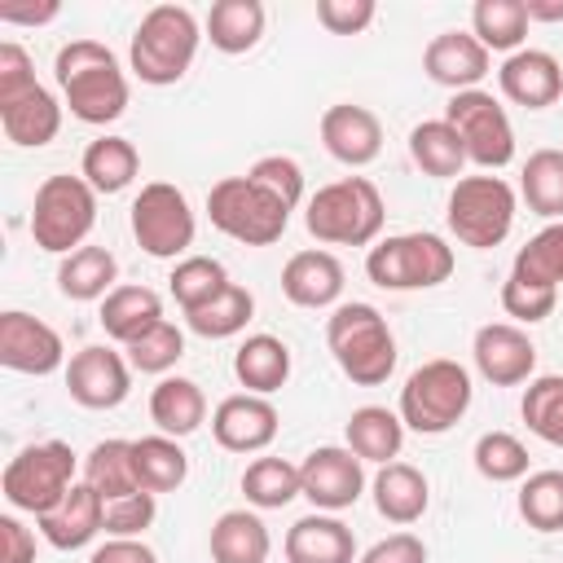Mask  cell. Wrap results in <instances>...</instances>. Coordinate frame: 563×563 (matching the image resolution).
<instances>
[{"mask_svg":"<svg viewBox=\"0 0 563 563\" xmlns=\"http://www.w3.org/2000/svg\"><path fill=\"white\" fill-rule=\"evenodd\" d=\"M62 361H66V347H62V334L48 321H40L31 312H18V308L0 312V365L44 378V374L62 369Z\"/></svg>","mask_w":563,"mask_h":563,"instance_id":"14","label":"cell"},{"mask_svg":"<svg viewBox=\"0 0 563 563\" xmlns=\"http://www.w3.org/2000/svg\"><path fill=\"white\" fill-rule=\"evenodd\" d=\"M475 369L493 383V387H519V383H532V369H537V347L532 339L510 325V321H488L475 330Z\"/></svg>","mask_w":563,"mask_h":563,"instance_id":"17","label":"cell"},{"mask_svg":"<svg viewBox=\"0 0 563 563\" xmlns=\"http://www.w3.org/2000/svg\"><path fill=\"white\" fill-rule=\"evenodd\" d=\"M40 532L57 550H79L97 532H106V501L88 484H75L48 515H40Z\"/></svg>","mask_w":563,"mask_h":563,"instance_id":"21","label":"cell"},{"mask_svg":"<svg viewBox=\"0 0 563 563\" xmlns=\"http://www.w3.org/2000/svg\"><path fill=\"white\" fill-rule=\"evenodd\" d=\"M97 224V189L84 176H48L31 202V238L40 251L70 255Z\"/></svg>","mask_w":563,"mask_h":563,"instance_id":"7","label":"cell"},{"mask_svg":"<svg viewBox=\"0 0 563 563\" xmlns=\"http://www.w3.org/2000/svg\"><path fill=\"white\" fill-rule=\"evenodd\" d=\"M88 563H158V554L150 545H141L136 537H110L106 545L92 550Z\"/></svg>","mask_w":563,"mask_h":563,"instance_id":"54","label":"cell"},{"mask_svg":"<svg viewBox=\"0 0 563 563\" xmlns=\"http://www.w3.org/2000/svg\"><path fill=\"white\" fill-rule=\"evenodd\" d=\"M356 563H427V545L413 532H391V537L374 541Z\"/></svg>","mask_w":563,"mask_h":563,"instance_id":"52","label":"cell"},{"mask_svg":"<svg viewBox=\"0 0 563 563\" xmlns=\"http://www.w3.org/2000/svg\"><path fill=\"white\" fill-rule=\"evenodd\" d=\"M510 273L523 277V282H532V286L559 290V282H563V220H554L541 233H532L515 251V268Z\"/></svg>","mask_w":563,"mask_h":563,"instance_id":"41","label":"cell"},{"mask_svg":"<svg viewBox=\"0 0 563 563\" xmlns=\"http://www.w3.org/2000/svg\"><path fill=\"white\" fill-rule=\"evenodd\" d=\"M84 484L101 501H119L128 493H141L136 462H132V440H101V444H92V453L84 457Z\"/></svg>","mask_w":563,"mask_h":563,"instance_id":"33","label":"cell"},{"mask_svg":"<svg viewBox=\"0 0 563 563\" xmlns=\"http://www.w3.org/2000/svg\"><path fill=\"white\" fill-rule=\"evenodd\" d=\"M268 550L273 537L251 510H224L211 523V563H268Z\"/></svg>","mask_w":563,"mask_h":563,"instance_id":"28","label":"cell"},{"mask_svg":"<svg viewBox=\"0 0 563 563\" xmlns=\"http://www.w3.org/2000/svg\"><path fill=\"white\" fill-rule=\"evenodd\" d=\"M286 559L290 563H356V537L334 515H303L286 532Z\"/></svg>","mask_w":563,"mask_h":563,"instance_id":"23","label":"cell"},{"mask_svg":"<svg viewBox=\"0 0 563 563\" xmlns=\"http://www.w3.org/2000/svg\"><path fill=\"white\" fill-rule=\"evenodd\" d=\"M277 409L268 396H255V391H238V396H224L211 413V435L220 449L229 453H260L277 440Z\"/></svg>","mask_w":563,"mask_h":563,"instance_id":"16","label":"cell"},{"mask_svg":"<svg viewBox=\"0 0 563 563\" xmlns=\"http://www.w3.org/2000/svg\"><path fill=\"white\" fill-rule=\"evenodd\" d=\"M321 145L330 150V158H339L347 167H365L383 150V123L369 106L339 101L321 114Z\"/></svg>","mask_w":563,"mask_h":563,"instance_id":"19","label":"cell"},{"mask_svg":"<svg viewBox=\"0 0 563 563\" xmlns=\"http://www.w3.org/2000/svg\"><path fill=\"white\" fill-rule=\"evenodd\" d=\"M264 35V4L260 0H216L207 13V40L220 53H246Z\"/></svg>","mask_w":563,"mask_h":563,"instance_id":"34","label":"cell"},{"mask_svg":"<svg viewBox=\"0 0 563 563\" xmlns=\"http://www.w3.org/2000/svg\"><path fill=\"white\" fill-rule=\"evenodd\" d=\"M0 128L13 145L40 150L62 132V106L44 84H35L31 92H22L13 101H0Z\"/></svg>","mask_w":563,"mask_h":563,"instance_id":"24","label":"cell"},{"mask_svg":"<svg viewBox=\"0 0 563 563\" xmlns=\"http://www.w3.org/2000/svg\"><path fill=\"white\" fill-rule=\"evenodd\" d=\"M4 501L13 510H26V515H48L70 488H75V453L70 444L62 440H44V444H31L22 449L9 466H4Z\"/></svg>","mask_w":563,"mask_h":563,"instance_id":"10","label":"cell"},{"mask_svg":"<svg viewBox=\"0 0 563 563\" xmlns=\"http://www.w3.org/2000/svg\"><path fill=\"white\" fill-rule=\"evenodd\" d=\"M303 224L330 246H369L383 233V194L365 176H343L308 198Z\"/></svg>","mask_w":563,"mask_h":563,"instance_id":"3","label":"cell"},{"mask_svg":"<svg viewBox=\"0 0 563 563\" xmlns=\"http://www.w3.org/2000/svg\"><path fill=\"white\" fill-rule=\"evenodd\" d=\"M365 273L383 290H427L453 277V246L440 233H391L369 246Z\"/></svg>","mask_w":563,"mask_h":563,"instance_id":"8","label":"cell"},{"mask_svg":"<svg viewBox=\"0 0 563 563\" xmlns=\"http://www.w3.org/2000/svg\"><path fill=\"white\" fill-rule=\"evenodd\" d=\"M233 374L246 391L268 396V391L286 387V378H290V347L277 334H251L233 352Z\"/></svg>","mask_w":563,"mask_h":563,"instance_id":"30","label":"cell"},{"mask_svg":"<svg viewBox=\"0 0 563 563\" xmlns=\"http://www.w3.org/2000/svg\"><path fill=\"white\" fill-rule=\"evenodd\" d=\"M66 391L84 409H114L132 391V365L114 347H84L66 365Z\"/></svg>","mask_w":563,"mask_h":563,"instance_id":"15","label":"cell"},{"mask_svg":"<svg viewBox=\"0 0 563 563\" xmlns=\"http://www.w3.org/2000/svg\"><path fill=\"white\" fill-rule=\"evenodd\" d=\"M528 22H563V0H523Z\"/></svg>","mask_w":563,"mask_h":563,"instance_id":"56","label":"cell"},{"mask_svg":"<svg viewBox=\"0 0 563 563\" xmlns=\"http://www.w3.org/2000/svg\"><path fill=\"white\" fill-rule=\"evenodd\" d=\"M444 220L462 246L475 251L501 246L506 233L515 229V189L501 176H462L449 194Z\"/></svg>","mask_w":563,"mask_h":563,"instance_id":"9","label":"cell"},{"mask_svg":"<svg viewBox=\"0 0 563 563\" xmlns=\"http://www.w3.org/2000/svg\"><path fill=\"white\" fill-rule=\"evenodd\" d=\"M0 563H35V537L13 515H0Z\"/></svg>","mask_w":563,"mask_h":563,"instance_id":"53","label":"cell"},{"mask_svg":"<svg viewBox=\"0 0 563 563\" xmlns=\"http://www.w3.org/2000/svg\"><path fill=\"white\" fill-rule=\"evenodd\" d=\"M180 356H185V334H180L167 317L154 321L145 334H136V339L128 343V365L141 369V374H167Z\"/></svg>","mask_w":563,"mask_h":563,"instance_id":"46","label":"cell"},{"mask_svg":"<svg viewBox=\"0 0 563 563\" xmlns=\"http://www.w3.org/2000/svg\"><path fill=\"white\" fill-rule=\"evenodd\" d=\"M114 277H119V260L106 251V246H79L70 255H62V268H57V286L66 299H106L114 290Z\"/></svg>","mask_w":563,"mask_h":563,"instance_id":"32","label":"cell"},{"mask_svg":"<svg viewBox=\"0 0 563 563\" xmlns=\"http://www.w3.org/2000/svg\"><path fill=\"white\" fill-rule=\"evenodd\" d=\"M194 211L189 198L167 185V180H150L141 185V194L132 198V238L141 242L145 255L154 260H176L194 246Z\"/></svg>","mask_w":563,"mask_h":563,"instance_id":"12","label":"cell"},{"mask_svg":"<svg viewBox=\"0 0 563 563\" xmlns=\"http://www.w3.org/2000/svg\"><path fill=\"white\" fill-rule=\"evenodd\" d=\"M282 295L295 308H330L343 295V264L330 251H299L282 268Z\"/></svg>","mask_w":563,"mask_h":563,"instance_id":"22","label":"cell"},{"mask_svg":"<svg viewBox=\"0 0 563 563\" xmlns=\"http://www.w3.org/2000/svg\"><path fill=\"white\" fill-rule=\"evenodd\" d=\"M343 435H347V449H352L361 462L387 466V462L400 457L405 422H400V413H391V409H383V405H361V409H352Z\"/></svg>","mask_w":563,"mask_h":563,"instance_id":"27","label":"cell"},{"mask_svg":"<svg viewBox=\"0 0 563 563\" xmlns=\"http://www.w3.org/2000/svg\"><path fill=\"white\" fill-rule=\"evenodd\" d=\"M554 303H559V290H550V286H532V282H523L515 273L501 282V308H506V317H515L523 325L545 321L554 312Z\"/></svg>","mask_w":563,"mask_h":563,"instance_id":"48","label":"cell"},{"mask_svg":"<svg viewBox=\"0 0 563 563\" xmlns=\"http://www.w3.org/2000/svg\"><path fill=\"white\" fill-rule=\"evenodd\" d=\"M488 66H493V53L471 31H440L427 44V53H422V70L440 88H453V92L479 88V79L488 75Z\"/></svg>","mask_w":563,"mask_h":563,"instance_id":"18","label":"cell"},{"mask_svg":"<svg viewBox=\"0 0 563 563\" xmlns=\"http://www.w3.org/2000/svg\"><path fill=\"white\" fill-rule=\"evenodd\" d=\"M471 374L466 365L435 356L427 365H418L405 387H400V422L418 435H444L449 427L462 422V413L471 409Z\"/></svg>","mask_w":563,"mask_h":563,"instance_id":"5","label":"cell"},{"mask_svg":"<svg viewBox=\"0 0 563 563\" xmlns=\"http://www.w3.org/2000/svg\"><path fill=\"white\" fill-rule=\"evenodd\" d=\"M475 471L493 484H510V479H528V449L519 435L510 431H484L475 440Z\"/></svg>","mask_w":563,"mask_h":563,"instance_id":"45","label":"cell"},{"mask_svg":"<svg viewBox=\"0 0 563 563\" xmlns=\"http://www.w3.org/2000/svg\"><path fill=\"white\" fill-rule=\"evenodd\" d=\"M501 92L523 110H545L563 97V66L545 48H519L497 70Z\"/></svg>","mask_w":563,"mask_h":563,"instance_id":"20","label":"cell"},{"mask_svg":"<svg viewBox=\"0 0 563 563\" xmlns=\"http://www.w3.org/2000/svg\"><path fill=\"white\" fill-rule=\"evenodd\" d=\"M299 484H303V497L317 510L334 515V510L356 506V497L365 493V462L343 444H321L303 457Z\"/></svg>","mask_w":563,"mask_h":563,"instance_id":"13","label":"cell"},{"mask_svg":"<svg viewBox=\"0 0 563 563\" xmlns=\"http://www.w3.org/2000/svg\"><path fill=\"white\" fill-rule=\"evenodd\" d=\"M444 123L462 136L466 163H475V167L497 172L515 158V128H510V119L493 92H484V88L453 92L444 106Z\"/></svg>","mask_w":563,"mask_h":563,"instance_id":"11","label":"cell"},{"mask_svg":"<svg viewBox=\"0 0 563 563\" xmlns=\"http://www.w3.org/2000/svg\"><path fill=\"white\" fill-rule=\"evenodd\" d=\"M53 75L79 123H114L128 110V79L101 40H70L57 48Z\"/></svg>","mask_w":563,"mask_h":563,"instance_id":"1","label":"cell"},{"mask_svg":"<svg viewBox=\"0 0 563 563\" xmlns=\"http://www.w3.org/2000/svg\"><path fill=\"white\" fill-rule=\"evenodd\" d=\"M374 0H317V22L330 35H361L374 22Z\"/></svg>","mask_w":563,"mask_h":563,"instance_id":"50","label":"cell"},{"mask_svg":"<svg viewBox=\"0 0 563 563\" xmlns=\"http://www.w3.org/2000/svg\"><path fill=\"white\" fill-rule=\"evenodd\" d=\"M246 176H251L260 189H268L277 202H286L290 211H295V202L303 198V167H299L290 154H264V158L251 163Z\"/></svg>","mask_w":563,"mask_h":563,"instance_id":"47","label":"cell"},{"mask_svg":"<svg viewBox=\"0 0 563 563\" xmlns=\"http://www.w3.org/2000/svg\"><path fill=\"white\" fill-rule=\"evenodd\" d=\"M519 194L528 202V211L545 216L550 224L563 220V150H537L523 163L519 176Z\"/></svg>","mask_w":563,"mask_h":563,"instance_id":"39","label":"cell"},{"mask_svg":"<svg viewBox=\"0 0 563 563\" xmlns=\"http://www.w3.org/2000/svg\"><path fill=\"white\" fill-rule=\"evenodd\" d=\"M471 35L488 48V53H519L523 35H528V13L523 0H479L471 9Z\"/></svg>","mask_w":563,"mask_h":563,"instance_id":"36","label":"cell"},{"mask_svg":"<svg viewBox=\"0 0 563 563\" xmlns=\"http://www.w3.org/2000/svg\"><path fill=\"white\" fill-rule=\"evenodd\" d=\"M158 506H154V493H128L119 501H106V532L110 537H141L150 523H154Z\"/></svg>","mask_w":563,"mask_h":563,"instance_id":"49","label":"cell"},{"mask_svg":"<svg viewBox=\"0 0 563 563\" xmlns=\"http://www.w3.org/2000/svg\"><path fill=\"white\" fill-rule=\"evenodd\" d=\"M207 216L224 238L242 246H273L290 224V207L277 202L268 189H260L251 176L216 180L207 194Z\"/></svg>","mask_w":563,"mask_h":563,"instance_id":"6","label":"cell"},{"mask_svg":"<svg viewBox=\"0 0 563 563\" xmlns=\"http://www.w3.org/2000/svg\"><path fill=\"white\" fill-rule=\"evenodd\" d=\"M528 431L554 449H563V374H541L523 387V405H519Z\"/></svg>","mask_w":563,"mask_h":563,"instance_id":"42","label":"cell"},{"mask_svg":"<svg viewBox=\"0 0 563 563\" xmlns=\"http://www.w3.org/2000/svg\"><path fill=\"white\" fill-rule=\"evenodd\" d=\"M251 312H255V295H251L246 286H233V282H229L211 303L185 312V321H189V330L202 334V339H229V334L246 330Z\"/></svg>","mask_w":563,"mask_h":563,"instance_id":"40","label":"cell"},{"mask_svg":"<svg viewBox=\"0 0 563 563\" xmlns=\"http://www.w3.org/2000/svg\"><path fill=\"white\" fill-rule=\"evenodd\" d=\"M150 418L158 427V435H194L207 418V396L194 378H158V387L150 391Z\"/></svg>","mask_w":563,"mask_h":563,"instance_id":"26","label":"cell"},{"mask_svg":"<svg viewBox=\"0 0 563 563\" xmlns=\"http://www.w3.org/2000/svg\"><path fill=\"white\" fill-rule=\"evenodd\" d=\"M132 462H136V479L145 493H172L185 484L189 475V457L172 435H141L132 440Z\"/></svg>","mask_w":563,"mask_h":563,"instance_id":"35","label":"cell"},{"mask_svg":"<svg viewBox=\"0 0 563 563\" xmlns=\"http://www.w3.org/2000/svg\"><path fill=\"white\" fill-rule=\"evenodd\" d=\"M325 343L356 387H378L396 369V339L374 303H339L325 321Z\"/></svg>","mask_w":563,"mask_h":563,"instance_id":"2","label":"cell"},{"mask_svg":"<svg viewBox=\"0 0 563 563\" xmlns=\"http://www.w3.org/2000/svg\"><path fill=\"white\" fill-rule=\"evenodd\" d=\"M409 154H413V163L427 176H440V180L444 176H462V167H466V145H462V136L444 119L418 123L409 132Z\"/></svg>","mask_w":563,"mask_h":563,"instance_id":"37","label":"cell"},{"mask_svg":"<svg viewBox=\"0 0 563 563\" xmlns=\"http://www.w3.org/2000/svg\"><path fill=\"white\" fill-rule=\"evenodd\" d=\"M198 18L185 9V4H154L136 35H132V70L141 84H154V88H167L176 79H185V70L194 66L198 57Z\"/></svg>","mask_w":563,"mask_h":563,"instance_id":"4","label":"cell"},{"mask_svg":"<svg viewBox=\"0 0 563 563\" xmlns=\"http://www.w3.org/2000/svg\"><path fill=\"white\" fill-rule=\"evenodd\" d=\"M519 515L537 532H563V471H532L519 488Z\"/></svg>","mask_w":563,"mask_h":563,"instance_id":"44","label":"cell"},{"mask_svg":"<svg viewBox=\"0 0 563 563\" xmlns=\"http://www.w3.org/2000/svg\"><path fill=\"white\" fill-rule=\"evenodd\" d=\"M141 172V154L128 136H97L88 150H84V163H79V176L97 189V194H119L136 180Z\"/></svg>","mask_w":563,"mask_h":563,"instance_id":"31","label":"cell"},{"mask_svg":"<svg viewBox=\"0 0 563 563\" xmlns=\"http://www.w3.org/2000/svg\"><path fill=\"white\" fill-rule=\"evenodd\" d=\"M154 321H163V299L150 286H114L101 299V330L114 343H132L136 334H145Z\"/></svg>","mask_w":563,"mask_h":563,"instance_id":"29","label":"cell"},{"mask_svg":"<svg viewBox=\"0 0 563 563\" xmlns=\"http://www.w3.org/2000/svg\"><path fill=\"white\" fill-rule=\"evenodd\" d=\"M167 286H172L176 303H180L185 312H194V308L211 303V299L229 286V273H224V264L211 260V255H185V260L172 268Z\"/></svg>","mask_w":563,"mask_h":563,"instance_id":"43","label":"cell"},{"mask_svg":"<svg viewBox=\"0 0 563 563\" xmlns=\"http://www.w3.org/2000/svg\"><path fill=\"white\" fill-rule=\"evenodd\" d=\"M427 501H431V488H427V475L409 462H387L378 466L374 475V506L383 519L391 523H418L427 515Z\"/></svg>","mask_w":563,"mask_h":563,"instance_id":"25","label":"cell"},{"mask_svg":"<svg viewBox=\"0 0 563 563\" xmlns=\"http://www.w3.org/2000/svg\"><path fill=\"white\" fill-rule=\"evenodd\" d=\"M57 18V4L44 0V4H0V22H22V26H40V22H53Z\"/></svg>","mask_w":563,"mask_h":563,"instance_id":"55","label":"cell"},{"mask_svg":"<svg viewBox=\"0 0 563 563\" xmlns=\"http://www.w3.org/2000/svg\"><path fill=\"white\" fill-rule=\"evenodd\" d=\"M242 493L255 510H282L290 506L295 497H303V484H299V466H290L286 457H255L246 471H242Z\"/></svg>","mask_w":563,"mask_h":563,"instance_id":"38","label":"cell"},{"mask_svg":"<svg viewBox=\"0 0 563 563\" xmlns=\"http://www.w3.org/2000/svg\"><path fill=\"white\" fill-rule=\"evenodd\" d=\"M40 79H35V66H31V53L22 44H0V101H13L22 92H31Z\"/></svg>","mask_w":563,"mask_h":563,"instance_id":"51","label":"cell"}]
</instances>
